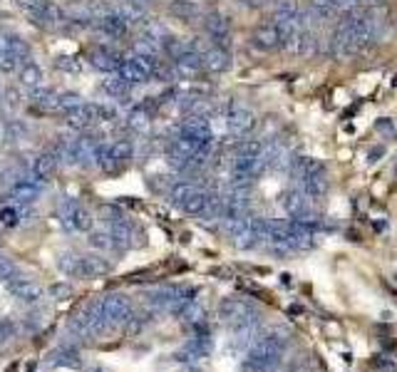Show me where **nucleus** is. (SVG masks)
Segmentation results:
<instances>
[{
  "mask_svg": "<svg viewBox=\"0 0 397 372\" xmlns=\"http://www.w3.org/2000/svg\"><path fill=\"white\" fill-rule=\"evenodd\" d=\"M33 20L38 25H42V28H57V25L65 23V13H63V8H57L55 3L47 0L45 8H42L38 15H33Z\"/></svg>",
  "mask_w": 397,
  "mask_h": 372,
  "instance_id": "nucleus-28",
  "label": "nucleus"
},
{
  "mask_svg": "<svg viewBox=\"0 0 397 372\" xmlns=\"http://www.w3.org/2000/svg\"><path fill=\"white\" fill-rule=\"evenodd\" d=\"M171 10L182 17V20H194V17L201 15V10H198V6L194 3V0H176Z\"/></svg>",
  "mask_w": 397,
  "mask_h": 372,
  "instance_id": "nucleus-34",
  "label": "nucleus"
},
{
  "mask_svg": "<svg viewBox=\"0 0 397 372\" xmlns=\"http://www.w3.org/2000/svg\"><path fill=\"white\" fill-rule=\"evenodd\" d=\"M241 6H246V8H263L266 6V0H238Z\"/></svg>",
  "mask_w": 397,
  "mask_h": 372,
  "instance_id": "nucleus-44",
  "label": "nucleus"
},
{
  "mask_svg": "<svg viewBox=\"0 0 397 372\" xmlns=\"http://www.w3.org/2000/svg\"><path fill=\"white\" fill-rule=\"evenodd\" d=\"M92 28H95L97 35H102V38L107 40H119L125 38L127 30H130V25H127L125 17H119L117 13H107V15L97 17V20H92Z\"/></svg>",
  "mask_w": 397,
  "mask_h": 372,
  "instance_id": "nucleus-16",
  "label": "nucleus"
},
{
  "mask_svg": "<svg viewBox=\"0 0 397 372\" xmlns=\"http://www.w3.org/2000/svg\"><path fill=\"white\" fill-rule=\"evenodd\" d=\"M57 268L70 278H79L82 273V254H75V251H68L57 258Z\"/></svg>",
  "mask_w": 397,
  "mask_h": 372,
  "instance_id": "nucleus-30",
  "label": "nucleus"
},
{
  "mask_svg": "<svg viewBox=\"0 0 397 372\" xmlns=\"http://www.w3.org/2000/svg\"><path fill=\"white\" fill-rule=\"evenodd\" d=\"M320 42L323 40L318 38L313 30L303 28V30H295V33L288 35V40H286V52H290V55L295 57H313L320 52Z\"/></svg>",
  "mask_w": 397,
  "mask_h": 372,
  "instance_id": "nucleus-10",
  "label": "nucleus"
},
{
  "mask_svg": "<svg viewBox=\"0 0 397 372\" xmlns=\"http://www.w3.org/2000/svg\"><path fill=\"white\" fill-rule=\"evenodd\" d=\"M50 365H55V367H63V365L65 367H77L79 357H77V352H75V350L65 348V350H57V352H52Z\"/></svg>",
  "mask_w": 397,
  "mask_h": 372,
  "instance_id": "nucleus-33",
  "label": "nucleus"
},
{
  "mask_svg": "<svg viewBox=\"0 0 397 372\" xmlns=\"http://www.w3.org/2000/svg\"><path fill=\"white\" fill-rule=\"evenodd\" d=\"M134 157V144L130 139H117L109 144V166L107 171H119L122 166L130 164V159Z\"/></svg>",
  "mask_w": 397,
  "mask_h": 372,
  "instance_id": "nucleus-21",
  "label": "nucleus"
},
{
  "mask_svg": "<svg viewBox=\"0 0 397 372\" xmlns=\"http://www.w3.org/2000/svg\"><path fill=\"white\" fill-rule=\"evenodd\" d=\"M100 310H102L104 320H107L109 325H125L127 318L134 313V310H132L130 298H127V295H122V293L107 295V298L100 303Z\"/></svg>",
  "mask_w": 397,
  "mask_h": 372,
  "instance_id": "nucleus-11",
  "label": "nucleus"
},
{
  "mask_svg": "<svg viewBox=\"0 0 397 372\" xmlns=\"http://www.w3.org/2000/svg\"><path fill=\"white\" fill-rule=\"evenodd\" d=\"M125 124H127V130L134 132V134H144V132L152 127V109H149V104H137V107H132Z\"/></svg>",
  "mask_w": 397,
  "mask_h": 372,
  "instance_id": "nucleus-24",
  "label": "nucleus"
},
{
  "mask_svg": "<svg viewBox=\"0 0 397 372\" xmlns=\"http://www.w3.org/2000/svg\"><path fill=\"white\" fill-rule=\"evenodd\" d=\"M149 300H152L154 308L164 310V313H171V316H182L184 308L194 300V290L179 288V286H164V288L152 290V293H149Z\"/></svg>",
  "mask_w": 397,
  "mask_h": 372,
  "instance_id": "nucleus-5",
  "label": "nucleus"
},
{
  "mask_svg": "<svg viewBox=\"0 0 397 372\" xmlns=\"http://www.w3.org/2000/svg\"><path fill=\"white\" fill-rule=\"evenodd\" d=\"M57 219H60V224L72 233H90L92 224H95L90 211L70 196H63L57 201Z\"/></svg>",
  "mask_w": 397,
  "mask_h": 372,
  "instance_id": "nucleus-4",
  "label": "nucleus"
},
{
  "mask_svg": "<svg viewBox=\"0 0 397 372\" xmlns=\"http://www.w3.org/2000/svg\"><path fill=\"white\" fill-rule=\"evenodd\" d=\"M85 372H107V370H102V367H90V370H85Z\"/></svg>",
  "mask_w": 397,
  "mask_h": 372,
  "instance_id": "nucleus-45",
  "label": "nucleus"
},
{
  "mask_svg": "<svg viewBox=\"0 0 397 372\" xmlns=\"http://www.w3.org/2000/svg\"><path fill=\"white\" fill-rule=\"evenodd\" d=\"M328 174H325V166H320V169L311 171V174L301 176L298 179V189H301L303 194H306L308 199H323L325 194H328Z\"/></svg>",
  "mask_w": 397,
  "mask_h": 372,
  "instance_id": "nucleus-17",
  "label": "nucleus"
},
{
  "mask_svg": "<svg viewBox=\"0 0 397 372\" xmlns=\"http://www.w3.org/2000/svg\"><path fill=\"white\" fill-rule=\"evenodd\" d=\"M382 154H385V149H382V147H373L368 152V164H377V162H380Z\"/></svg>",
  "mask_w": 397,
  "mask_h": 372,
  "instance_id": "nucleus-43",
  "label": "nucleus"
},
{
  "mask_svg": "<svg viewBox=\"0 0 397 372\" xmlns=\"http://www.w3.org/2000/svg\"><path fill=\"white\" fill-rule=\"evenodd\" d=\"M219 318L231 327L258 323V313H256V308L244 298H226L224 300V303L219 305Z\"/></svg>",
  "mask_w": 397,
  "mask_h": 372,
  "instance_id": "nucleus-7",
  "label": "nucleus"
},
{
  "mask_svg": "<svg viewBox=\"0 0 397 372\" xmlns=\"http://www.w3.org/2000/svg\"><path fill=\"white\" fill-rule=\"evenodd\" d=\"M25 134H28V130H25V124H20L17 119H10V122L6 124V130H3V137H6L8 141L25 139Z\"/></svg>",
  "mask_w": 397,
  "mask_h": 372,
  "instance_id": "nucleus-37",
  "label": "nucleus"
},
{
  "mask_svg": "<svg viewBox=\"0 0 397 372\" xmlns=\"http://www.w3.org/2000/svg\"><path fill=\"white\" fill-rule=\"evenodd\" d=\"M82 104V97L77 92H60V104H57V112H68V109Z\"/></svg>",
  "mask_w": 397,
  "mask_h": 372,
  "instance_id": "nucleus-39",
  "label": "nucleus"
},
{
  "mask_svg": "<svg viewBox=\"0 0 397 372\" xmlns=\"http://www.w3.org/2000/svg\"><path fill=\"white\" fill-rule=\"evenodd\" d=\"M17 221H20V214H17L13 206H6V209H0V224L6 226H17Z\"/></svg>",
  "mask_w": 397,
  "mask_h": 372,
  "instance_id": "nucleus-42",
  "label": "nucleus"
},
{
  "mask_svg": "<svg viewBox=\"0 0 397 372\" xmlns=\"http://www.w3.org/2000/svg\"><path fill=\"white\" fill-rule=\"evenodd\" d=\"M201 62H204V70L206 72H226L231 68V55H228L226 47H219V45H209L206 50H201Z\"/></svg>",
  "mask_w": 397,
  "mask_h": 372,
  "instance_id": "nucleus-19",
  "label": "nucleus"
},
{
  "mask_svg": "<svg viewBox=\"0 0 397 372\" xmlns=\"http://www.w3.org/2000/svg\"><path fill=\"white\" fill-rule=\"evenodd\" d=\"M102 90L107 92L109 97H114V100H125V97L130 95L132 87L127 85L125 79L119 77L117 72H112V77H107V79L102 82Z\"/></svg>",
  "mask_w": 397,
  "mask_h": 372,
  "instance_id": "nucleus-31",
  "label": "nucleus"
},
{
  "mask_svg": "<svg viewBox=\"0 0 397 372\" xmlns=\"http://www.w3.org/2000/svg\"><path fill=\"white\" fill-rule=\"evenodd\" d=\"M395 176H397V166H395Z\"/></svg>",
  "mask_w": 397,
  "mask_h": 372,
  "instance_id": "nucleus-48",
  "label": "nucleus"
},
{
  "mask_svg": "<svg viewBox=\"0 0 397 372\" xmlns=\"http://www.w3.org/2000/svg\"><path fill=\"white\" fill-rule=\"evenodd\" d=\"M206 199H209V192L198 189L192 181H176L169 189V201L174 203L176 209H182L184 214H192V216L204 214Z\"/></svg>",
  "mask_w": 397,
  "mask_h": 372,
  "instance_id": "nucleus-3",
  "label": "nucleus"
},
{
  "mask_svg": "<svg viewBox=\"0 0 397 372\" xmlns=\"http://www.w3.org/2000/svg\"><path fill=\"white\" fill-rule=\"evenodd\" d=\"M55 68L60 70V72L77 75L79 70H82V62H79L77 57H72V55H57L55 57Z\"/></svg>",
  "mask_w": 397,
  "mask_h": 372,
  "instance_id": "nucleus-36",
  "label": "nucleus"
},
{
  "mask_svg": "<svg viewBox=\"0 0 397 372\" xmlns=\"http://www.w3.org/2000/svg\"><path fill=\"white\" fill-rule=\"evenodd\" d=\"M117 75H119V77H122V79H125V82H127V85H130V87H134V85H144V82H149V79H152L147 72H144L142 68H139V65H137L134 60H132V57H130V60L122 62V65H119Z\"/></svg>",
  "mask_w": 397,
  "mask_h": 372,
  "instance_id": "nucleus-27",
  "label": "nucleus"
},
{
  "mask_svg": "<svg viewBox=\"0 0 397 372\" xmlns=\"http://www.w3.org/2000/svg\"><path fill=\"white\" fill-rule=\"evenodd\" d=\"M17 273V268H15V263H13L8 256H3L0 254V283H8L13 276Z\"/></svg>",
  "mask_w": 397,
  "mask_h": 372,
  "instance_id": "nucleus-40",
  "label": "nucleus"
},
{
  "mask_svg": "<svg viewBox=\"0 0 397 372\" xmlns=\"http://www.w3.org/2000/svg\"><path fill=\"white\" fill-rule=\"evenodd\" d=\"M109 233H112V241H114V248H130L132 238H137V231L134 226L130 224L127 219H119L114 224H109Z\"/></svg>",
  "mask_w": 397,
  "mask_h": 372,
  "instance_id": "nucleus-25",
  "label": "nucleus"
},
{
  "mask_svg": "<svg viewBox=\"0 0 397 372\" xmlns=\"http://www.w3.org/2000/svg\"><path fill=\"white\" fill-rule=\"evenodd\" d=\"M171 72L179 79H192L196 77L198 72H204V62H201V50L196 45L189 47L184 55H179L174 62H171Z\"/></svg>",
  "mask_w": 397,
  "mask_h": 372,
  "instance_id": "nucleus-12",
  "label": "nucleus"
},
{
  "mask_svg": "<svg viewBox=\"0 0 397 372\" xmlns=\"http://www.w3.org/2000/svg\"><path fill=\"white\" fill-rule=\"evenodd\" d=\"M6 286H8V290H10L13 298L25 300V303H35V300H40L45 295V288L40 286L38 281H33V278H28V276H17V273L6 283Z\"/></svg>",
  "mask_w": 397,
  "mask_h": 372,
  "instance_id": "nucleus-13",
  "label": "nucleus"
},
{
  "mask_svg": "<svg viewBox=\"0 0 397 372\" xmlns=\"http://www.w3.org/2000/svg\"><path fill=\"white\" fill-rule=\"evenodd\" d=\"M100 122H102V112H100V104H95V102H82V104L65 112V124L70 130L85 132Z\"/></svg>",
  "mask_w": 397,
  "mask_h": 372,
  "instance_id": "nucleus-9",
  "label": "nucleus"
},
{
  "mask_svg": "<svg viewBox=\"0 0 397 372\" xmlns=\"http://www.w3.org/2000/svg\"><path fill=\"white\" fill-rule=\"evenodd\" d=\"M281 209H283L286 216L295 219V216H301L303 211L311 209V199L301 192V189H293V192H286L281 196Z\"/></svg>",
  "mask_w": 397,
  "mask_h": 372,
  "instance_id": "nucleus-22",
  "label": "nucleus"
},
{
  "mask_svg": "<svg viewBox=\"0 0 397 372\" xmlns=\"http://www.w3.org/2000/svg\"><path fill=\"white\" fill-rule=\"evenodd\" d=\"M87 62H90L95 70H100V72L112 75V72H117L119 65H122L125 60H122V55H119L117 50H112V47L97 45V47H92V50L87 52Z\"/></svg>",
  "mask_w": 397,
  "mask_h": 372,
  "instance_id": "nucleus-15",
  "label": "nucleus"
},
{
  "mask_svg": "<svg viewBox=\"0 0 397 372\" xmlns=\"http://www.w3.org/2000/svg\"><path fill=\"white\" fill-rule=\"evenodd\" d=\"M90 246L97 248V251H112L114 241L109 231H90Z\"/></svg>",
  "mask_w": 397,
  "mask_h": 372,
  "instance_id": "nucleus-35",
  "label": "nucleus"
},
{
  "mask_svg": "<svg viewBox=\"0 0 397 372\" xmlns=\"http://www.w3.org/2000/svg\"><path fill=\"white\" fill-rule=\"evenodd\" d=\"M288 30L281 28L278 23H266V25H258L251 35V45L258 47L263 52H273V50H281L286 47V40H288Z\"/></svg>",
  "mask_w": 397,
  "mask_h": 372,
  "instance_id": "nucleus-8",
  "label": "nucleus"
},
{
  "mask_svg": "<svg viewBox=\"0 0 397 372\" xmlns=\"http://www.w3.org/2000/svg\"><path fill=\"white\" fill-rule=\"evenodd\" d=\"M0 102H3V92H0Z\"/></svg>",
  "mask_w": 397,
  "mask_h": 372,
  "instance_id": "nucleus-47",
  "label": "nucleus"
},
{
  "mask_svg": "<svg viewBox=\"0 0 397 372\" xmlns=\"http://www.w3.org/2000/svg\"><path fill=\"white\" fill-rule=\"evenodd\" d=\"M20 85L30 92L40 90V85H42V70L35 62H23V68H20Z\"/></svg>",
  "mask_w": 397,
  "mask_h": 372,
  "instance_id": "nucleus-29",
  "label": "nucleus"
},
{
  "mask_svg": "<svg viewBox=\"0 0 397 372\" xmlns=\"http://www.w3.org/2000/svg\"><path fill=\"white\" fill-rule=\"evenodd\" d=\"M204 30L209 35L211 45H219V47H226L228 45V38H231V23H228V17L224 13H209L204 17Z\"/></svg>",
  "mask_w": 397,
  "mask_h": 372,
  "instance_id": "nucleus-14",
  "label": "nucleus"
},
{
  "mask_svg": "<svg viewBox=\"0 0 397 372\" xmlns=\"http://www.w3.org/2000/svg\"><path fill=\"white\" fill-rule=\"evenodd\" d=\"M45 3L47 0H15V6L28 13V15H38V13L45 8Z\"/></svg>",
  "mask_w": 397,
  "mask_h": 372,
  "instance_id": "nucleus-41",
  "label": "nucleus"
},
{
  "mask_svg": "<svg viewBox=\"0 0 397 372\" xmlns=\"http://www.w3.org/2000/svg\"><path fill=\"white\" fill-rule=\"evenodd\" d=\"M0 132H3V130H0Z\"/></svg>",
  "mask_w": 397,
  "mask_h": 372,
  "instance_id": "nucleus-49",
  "label": "nucleus"
},
{
  "mask_svg": "<svg viewBox=\"0 0 397 372\" xmlns=\"http://www.w3.org/2000/svg\"><path fill=\"white\" fill-rule=\"evenodd\" d=\"M42 186H45V181L38 179V176L30 171L28 176H20V179L13 184L10 194H13V199H17L20 203H33L35 199L40 196V192H42Z\"/></svg>",
  "mask_w": 397,
  "mask_h": 372,
  "instance_id": "nucleus-18",
  "label": "nucleus"
},
{
  "mask_svg": "<svg viewBox=\"0 0 397 372\" xmlns=\"http://www.w3.org/2000/svg\"><path fill=\"white\" fill-rule=\"evenodd\" d=\"M0 104H3L8 112H15V109H20V104H23V95H20V90L10 87V90H6V95H3V102H0Z\"/></svg>",
  "mask_w": 397,
  "mask_h": 372,
  "instance_id": "nucleus-38",
  "label": "nucleus"
},
{
  "mask_svg": "<svg viewBox=\"0 0 397 372\" xmlns=\"http://www.w3.org/2000/svg\"><path fill=\"white\" fill-rule=\"evenodd\" d=\"M109 271H112V263L104 256H82V273H79V278H100L107 276Z\"/></svg>",
  "mask_w": 397,
  "mask_h": 372,
  "instance_id": "nucleus-26",
  "label": "nucleus"
},
{
  "mask_svg": "<svg viewBox=\"0 0 397 372\" xmlns=\"http://www.w3.org/2000/svg\"><path fill=\"white\" fill-rule=\"evenodd\" d=\"M112 13H117L119 17H125L127 25L147 23V10H144V3H137V0H122V3L112 6Z\"/></svg>",
  "mask_w": 397,
  "mask_h": 372,
  "instance_id": "nucleus-23",
  "label": "nucleus"
},
{
  "mask_svg": "<svg viewBox=\"0 0 397 372\" xmlns=\"http://www.w3.org/2000/svg\"><path fill=\"white\" fill-rule=\"evenodd\" d=\"M149 323V316L147 313H132L130 318H127V323L122 327H125V335L127 338H137V335L142 333L144 325Z\"/></svg>",
  "mask_w": 397,
  "mask_h": 372,
  "instance_id": "nucleus-32",
  "label": "nucleus"
},
{
  "mask_svg": "<svg viewBox=\"0 0 397 372\" xmlns=\"http://www.w3.org/2000/svg\"><path fill=\"white\" fill-rule=\"evenodd\" d=\"M60 166V157L55 154V149H45V152L35 154V159L30 162V171H33L38 179L47 181Z\"/></svg>",
  "mask_w": 397,
  "mask_h": 372,
  "instance_id": "nucleus-20",
  "label": "nucleus"
},
{
  "mask_svg": "<svg viewBox=\"0 0 397 372\" xmlns=\"http://www.w3.org/2000/svg\"><path fill=\"white\" fill-rule=\"evenodd\" d=\"M221 117H224V124H226V130L231 132L233 137H249L251 132L256 130V124H258L256 114L251 112L246 104L233 102V100H228L221 107Z\"/></svg>",
  "mask_w": 397,
  "mask_h": 372,
  "instance_id": "nucleus-6",
  "label": "nucleus"
},
{
  "mask_svg": "<svg viewBox=\"0 0 397 372\" xmlns=\"http://www.w3.org/2000/svg\"><path fill=\"white\" fill-rule=\"evenodd\" d=\"M382 33H385V20L375 8H350L330 38V52L338 60H352L368 50L373 42H377Z\"/></svg>",
  "mask_w": 397,
  "mask_h": 372,
  "instance_id": "nucleus-1",
  "label": "nucleus"
},
{
  "mask_svg": "<svg viewBox=\"0 0 397 372\" xmlns=\"http://www.w3.org/2000/svg\"><path fill=\"white\" fill-rule=\"evenodd\" d=\"M137 3H154V0H137Z\"/></svg>",
  "mask_w": 397,
  "mask_h": 372,
  "instance_id": "nucleus-46",
  "label": "nucleus"
},
{
  "mask_svg": "<svg viewBox=\"0 0 397 372\" xmlns=\"http://www.w3.org/2000/svg\"><path fill=\"white\" fill-rule=\"evenodd\" d=\"M286 333L283 330H271V333L256 335V340L249 348V372H276L281 360L286 355Z\"/></svg>",
  "mask_w": 397,
  "mask_h": 372,
  "instance_id": "nucleus-2",
  "label": "nucleus"
}]
</instances>
